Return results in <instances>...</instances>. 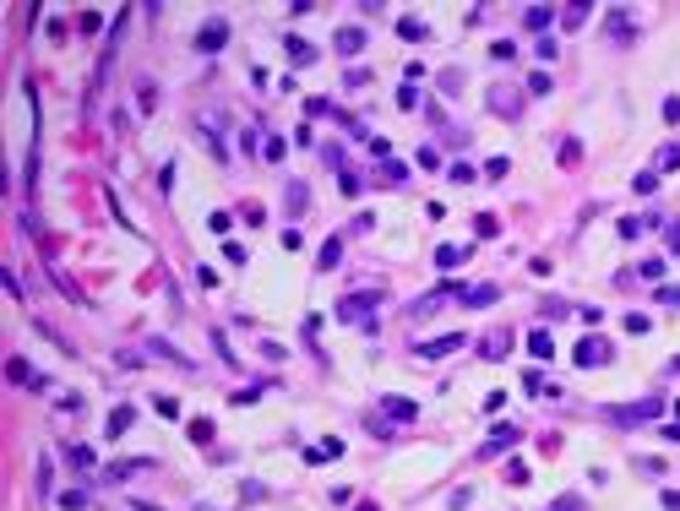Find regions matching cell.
Returning <instances> with one entry per match:
<instances>
[{"mask_svg": "<svg viewBox=\"0 0 680 511\" xmlns=\"http://www.w3.org/2000/svg\"><path fill=\"white\" fill-rule=\"evenodd\" d=\"M659 414H664V397H642V403L609 408V425H620V430H637V425H648V419H659Z\"/></svg>", "mask_w": 680, "mask_h": 511, "instance_id": "cell-1", "label": "cell"}, {"mask_svg": "<svg viewBox=\"0 0 680 511\" xmlns=\"http://www.w3.org/2000/svg\"><path fill=\"white\" fill-rule=\"evenodd\" d=\"M572 359H577V365H609L615 348H609V337H583V343L572 348Z\"/></svg>", "mask_w": 680, "mask_h": 511, "instance_id": "cell-2", "label": "cell"}, {"mask_svg": "<svg viewBox=\"0 0 680 511\" xmlns=\"http://www.w3.org/2000/svg\"><path fill=\"white\" fill-rule=\"evenodd\" d=\"M224 44H228V22H207V27L196 33V49H202V55H213V49H224Z\"/></svg>", "mask_w": 680, "mask_h": 511, "instance_id": "cell-3", "label": "cell"}, {"mask_svg": "<svg viewBox=\"0 0 680 511\" xmlns=\"http://www.w3.org/2000/svg\"><path fill=\"white\" fill-rule=\"evenodd\" d=\"M490 109H501L506 120H517V115H523V98H517L512 87H490Z\"/></svg>", "mask_w": 680, "mask_h": 511, "instance_id": "cell-4", "label": "cell"}, {"mask_svg": "<svg viewBox=\"0 0 680 511\" xmlns=\"http://www.w3.org/2000/svg\"><path fill=\"white\" fill-rule=\"evenodd\" d=\"M452 348H462V332H447V337H436V343H419L414 354H419V359H441V354H452Z\"/></svg>", "mask_w": 680, "mask_h": 511, "instance_id": "cell-5", "label": "cell"}, {"mask_svg": "<svg viewBox=\"0 0 680 511\" xmlns=\"http://www.w3.org/2000/svg\"><path fill=\"white\" fill-rule=\"evenodd\" d=\"M479 354H484V359H506V354H512V332H490V337L479 343Z\"/></svg>", "mask_w": 680, "mask_h": 511, "instance_id": "cell-6", "label": "cell"}, {"mask_svg": "<svg viewBox=\"0 0 680 511\" xmlns=\"http://www.w3.org/2000/svg\"><path fill=\"white\" fill-rule=\"evenodd\" d=\"M376 299H381V294H354V299H343V305H338V316H343V321H360Z\"/></svg>", "mask_w": 680, "mask_h": 511, "instance_id": "cell-7", "label": "cell"}, {"mask_svg": "<svg viewBox=\"0 0 680 511\" xmlns=\"http://www.w3.org/2000/svg\"><path fill=\"white\" fill-rule=\"evenodd\" d=\"M495 299H501V289H495V283H479V289L462 294V305H468V310H484V305H495Z\"/></svg>", "mask_w": 680, "mask_h": 511, "instance_id": "cell-8", "label": "cell"}, {"mask_svg": "<svg viewBox=\"0 0 680 511\" xmlns=\"http://www.w3.org/2000/svg\"><path fill=\"white\" fill-rule=\"evenodd\" d=\"M131 425H137V408H131V403H120V408L109 414V425H104V430H109V436H126Z\"/></svg>", "mask_w": 680, "mask_h": 511, "instance_id": "cell-9", "label": "cell"}, {"mask_svg": "<svg viewBox=\"0 0 680 511\" xmlns=\"http://www.w3.org/2000/svg\"><path fill=\"white\" fill-rule=\"evenodd\" d=\"M397 38H408V44H425V38H430V27H425L419 16H403V22H397Z\"/></svg>", "mask_w": 680, "mask_h": 511, "instance_id": "cell-10", "label": "cell"}, {"mask_svg": "<svg viewBox=\"0 0 680 511\" xmlns=\"http://www.w3.org/2000/svg\"><path fill=\"white\" fill-rule=\"evenodd\" d=\"M365 49V27H343L338 33V55H360Z\"/></svg>", "mask_w": 680, "mask_h": 511, "instance_id": "cell-11", "label": "cell"}, {"mask_svg": "<svg viewBox=\"0 0 680 511\" xmlns=\"http://www.w3.org/2000/svg\"><path fill=\"white\" fill-rule=\"evenodd\" d=\"M148 348H152V354H158V359H169V365H180V370H191V359H185V354H180V348H169V343H163V337H152Z\"/></svg>", "mask_w": 680, "mask_h": 511, "instance_id": "cell-12", "label": "cell"}, {"mask_svg": "<svg viewBox=\"0 0 680 511\" xmlns=\"http://www.w3.org/2000/svg\"><path fill=\"white\" fill-rule=\"evenodd\" d=\"M462 256H468V245H441V250H436V267L447 272V267H457Z\"/></svg>", "mask_w": 680, "mask_h": 511, "instance_id": "cell-13", "label": "cell"}, {"mask_svg": "<svg viewBox=\"0 0 680 511\" xmlns=\"http://www.w3.org/2000/svg\"><path fill=\"white\" fill-rule=\"evenodd\" d=\"M5 375H11V381H22V386H38V375L27 370V359H5Z\"/></svg>", "mask_w": 680, "mask_h": 511, "instance_id": "cell-14", "label": "cell"}, {"mask_svg": "<svg viewBox=\"0 0 680 511\" xmlns=\"http://www.w3.org/2000/svg\"><path fill=\"white\" fill-rule=\"evenodd\" d=\"M305 207H310V191H305L300 180H289V213H294V218H300Z\"/></svg>", "mask_w": 680, "mask_h": 511, "instance_id": "cell-15", "label": "cell"}, {"mask_svg": "<svg viewBox=\"0 0 680 511\" xmlns=\"http://www.w3.org/2000/svg\"><path fill=\"white\" fill-rule=\"evenodd\" d=\"M338 261H343V239H327V245H321V272H332Z\"/></svg>", "mask_w": 680, "mask_h": 511, "instance_id": "cell-16", "label": "cell"}, {"mask_svg": "<svg viewBox=\"0 0 680 511\" xmlns=\"http://www.w3.org/2000/svg\"><path fill=\"white\" fill-rule=\"evenodd\" d=\"M381 408H386V414H392V419H414V414H419V408H414V403H408V397H386V403H381Z\"/></svg>", "mask_w": 680, "mask_h": 511, "instance_id": "cell-17", "label": "cell"}, {"mask_svg": "<svg viewBox=\"0 0 680 511\" xmlns=\"http://www.w3.org/2000/svg\"><path fill=\"white\" fill-rule=\"evenodd\" d=\"M528 348H533V359H550V354H555V337H550V332H533Z\"/></svg>", "mask_w": 680, "mask_h": 511, "instance_id": "cell-18", "label": "cell"}, {"mask_svg": "<svg viewBox=\"0 0 680 511\" xmlns=\"http://www.w3.org/2000/svg\"><path fill=\"white\" fill-rule=\"evenodd\" d=\"M523 22H528V33L550 27V5H528V16H523Z\"/></svg>", "mask_w": 680, "mask_h": 511, "instance_id": "cell-19", "label": "cell"}, {"mask_svg": "<svg viewBox=\"0 0 680 511\" xmlns=\"http://www.w3.org/2000/svg\"><path fill=\"white\" fill-rule=\"evenodd\" d=\"M512 440H517V430H512V425H501V430L490 436V446H484V457H490V451H501V446H512Z\"/></svg>", "mask_w": 680, "mask_h": 511, "instance_id": "cell-20", "label": "cell"}, {"mask_svg": "<svg viewBox=\"0 0 680 511\" xmlns=\"http://www.w3.org/2000/svg\"><path fill=\"white\" fill-rule=\"evenodd\" d=\"M670 169H680V147H659V174H670Z\"/></svg>", "mask_w": 680, "mask_h": 511, "instance_id": "cell-21", "label": "cell"}, {"mask_svg": "<svg viewBox=\"0 0 680 511\" xmlns=\"http://www.w3.org/2000/svg\"><path fill=\"white\" fill-rule=\"evenodd\" d=\"M289 55H294V60H305V66H310V60H316V49H310V44H305V38H289Z\"/></svg>", "mask_w": 680, "mask_h": 511, "instance_id": "cell-22", "label": "cell"}, {"mask_svg": "<svg viewBox=\"0 0 680 511\" xmlns=\"http://www.w3.org/2000/svg\"><path fill=\"white\" fill-rule=\"evenodd\" d=\"M653 185H659V169H642V174H637V196H648Z\"/></svg>", "mask_w": 680, "mask_h": 511, "instance_id": "cell-23", "label": "cell"}, {"mask_svg": "<svg viewBox=\"0 0 680 511\" xmlns=\"http://www.w3.org/2000/svg\"><path fill=\"white\" fill-rule=\"evenodd\" d=\"M71 462L87 473V468H93V446H71Z\"/></svg>", "mask_w": 680, "mask_h": 511, "instance_id": "cell-24", "label": "cell"}, {"mask_svg": "<svg viewBox=\"0 0 680 511\" xmlns=\"http://www.w3.org/2000/svg\"><path fill=\"white\" fill-rule=\"evenodd\" d=\"M191 440H213V419H191Z\"/></svg>", "mask_w": 680, "mask_h": 511, "instance_id": "cell-25", "label": "cell"}, {"mask_svg": "<svg viewBox=\"0 0 680 511\" xmlns=\"http://www.w3.org/2000/svg\"><path fill=\"white\" fill-rule=\"evenodd\" d=\"M60 506H66V511H82V506H87V495H82V490H66V495H60Z\"/></svg>", "mask_w": 680, "mask_h": 511, "instance_id": "cell-26", "label": "cell"}, {"mask_svg": "<svg viewBox=\"0 0 680 511\" xmlns=\"http://www.w3.org/2000/svg\"><path fill=\"white\" fill-rule=\"evenodd\" d=\"M419 169H441V152L436 147H419Z\"/></svg>", "mask_w": 680, "mask_h": 511, "instance_id": "cell-27", "label": "cell"}, {"mask_svg": "<svg viewBox=\"0 0 680 511\" xmlns=\"http://www.w3.org/2000/svg\"><path fill=\"white\" fill-rule=\"evenodd\" d=\"M152 408H158V414H163V419H180V403H174V397H158V403H152Z\"/></svg>", "mask_w": 680, "mask_h": 511, "instance_id": "cell-28", "label": "cell"}, {"mask_svg": "<svg viewBox=\"0 0 680 511\" xmlns=\"http://www.w3.org/2000/svg\"><path fill=\"white\" fill-rule=\"evenodd\" d=\"M343 82H349V87H365V82H371V71H365V66H349V76H343Z\"/></svg>", "mask_w": 680, "mask_h": 511, "instance_id": "cell-29", "label": "cell"}, {"mask_svg": "<svg viewBox=\"0 0 680 511\" xmlns=\"http://www.w3.org/2000/svg\"><path fill=\"white\" fill-rule=\"evenodd\" d=\"M653 299H659V305H680V289H659Z\"/></svg>", "mask_w": 680, "mask_h": 511, "instance_id": "cell-30", "label": "cell"}, {"mask_svg": "<svg viewBox=\"0 0 680 511\" xmlns=\"http://www.w3.org/2000/svg\"><path fill=\"white\" fill-rule=\"evenodd\" d=\"M664 120H680V98H664Z\"/></svg>", "mask_w": 680, "mask_h": 511, "instance_id": "cell-31", "label": "cell"}, {"mask_svg": "<svg viewBox=\"0 0 680 511\" xmlns=\"http://www.w3.org/2000/svg\"><path fill=\"white\" fill-rule=\"evenodd\" d=\"M670 250H675V256H680V223H675V228H670Z\"/></svg>", "mask_w": 680, "mask_h": 511, "instance_id": "cell-32", "label": "cell"}, {"mask_svg": "<svg viewBox=\"0 0 680 511\" xmlns=\"http://www.w3.org/2000/svg\"><path fill=\"white\" fill-rule=\"evenodd\" d=\"M555 511H583V501H561V506H555Z\"/></svg>", "mask_w": 680, "mask_h": 511, "instance_id": "cell-33", "label": "cell"}, {"mask_svg": "<svg viewBox=\"0 0 680 511\" xmlns=\"http://www.w3.org/2000/svg\"><path fill=\"white\" fill-rule=\"evenodd\" d=\"M360 511H376V506H371V501H365V506H360Z\"/></svg>", "mask_w": 680, "mask_h": 511, "instance_id": "cell-34", "label": "cell"}, {"mask_svg": "<svg viewBox=\"0 0 680 511\" xmlns=\"http://www.w3.org/2000/svg\"><path fill=\"white\" fill-rule=\"evenodd\" d=\"M675 425H680V403H675Z\"/></svg>", "mask_w": 680, "mask_h": 511, "instance_id": "cell-35", "label": "cell"}]
</instances>
